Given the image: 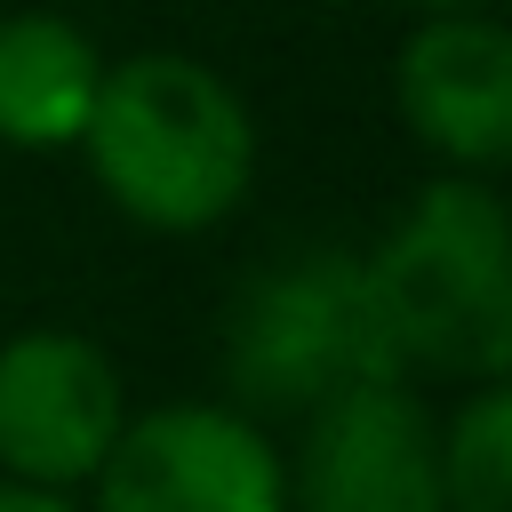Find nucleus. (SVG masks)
<instances>
[{"label":"nucleus","mask_w":512,"mask_h":512,"mask_svg":"<svg viewBox=\"0 0 512 512\" xmlns=\"http://www.w3.org/2000/svg\"><path fill=\"white\" fill-rule=\"evenodd\" d=\"M96 192L144 232H208L256 184V120L240 88L176 48H144L104 64L88 128H80Z\"/></svg>","instance_id":"nucleus-1"},{"label":"nucleus","mask_w":512,"mask_h":512,"mask_svg":"<svg viewBox=\"0 0 512 512\" xmlns=\"http://www.w3.org/2000/svg\"><path fill=\"white\" fill-rule=\"evenodd\" d=\"M408 376L504 384L512 376V224L488 176L440 168L408 192L360 256Z\"/></svg>","instance_id":"nucleus-2"},{"label":"nucleus","mask_w":512,"mask_h":512,"mask_svg":"<svg viewBox=\"0 0 512 512\" xmlns=\"http://www.w3.org/2000/svg\"><path fill=\"white\" fill-rule=\"evenodd\" d=\"M408 376L352 248H288L224 304V384L248 416H312L352 384Z\"/></svg>","instance_id":"nucleus-3"},{"label":"nucleus","mask_w":512,"mask_h":512,"mask_svg":"<svg viewBox=\"0 0 512 512\" xmlns=\"http://www.w3.org/2000/svg\"><path fill=\"white\" fill-rule=\"evenodd\" d=\"M88 488L96 512H288V456L232 400H168L120 424Z\"/></svg>","instance_id":"nucleus-4"},{"label":"nucleus","mask_w":512,"mask_h":512,"mask_svg":"<svg viewBox=\"0 0 512 512\" xmlns=\"http://www.w3.org/2000/svg\"><path fill=\"white\" fill-rule=\"evenodd\" d=\"M128 424L112 352L80 328H24L0 344V472L24 488H88Z\"/></svg>","instance_id":"nucleus-5"},{"label":"nucleus","mask_w":512,"mask_h":512,"mask_svg":"<svg viewBox=\"0 0 512 512\" xmlns=\"http://www.w3.org/2000/svg\"><path fill=\"white\" fill-rule=\"evenodd\" d=\"M288 512H448L440 416L408 376L352 384L304 416L288 456Z\"/></svg>","instance_id":"nucleus-6"},{"label":"nucleus","mask_w":512,"mask_h":512,"mask_svg":"<svg viewBox=\"0 0 512 512\" xmlns=\"http://www.w3.org/2000/svg\"><path fill=\"white\" fill-rule=\"evenodd\" d=\"M392 96L440 168L496 176L512 160V32L488 8L424 16L392 56Z\"/></svg>","instance_id":"nucleus-7"},{"label":"nucleus","mask_w":512,"mask_h":512,"mask_svg":"<svg viewBox=\"0 0 512 512\" xmlns=\"http://www.w3.org/2000/svg\"><path fill=\"white\" fill-rule=\"evenodd\" d=\"M104 56L56 8L0 16V144L8 152H64L88 128Z\"/></svg>","instance_id":"nucleus-8"},{"label":"nucleus","mask_w":512,"mask_h":512,"mask_svg":"<svg viewBox=\"0 0 512 512\" xmlns=\"http://www.w3.org/2000/svg\"><path fill=\"white\" fill-rule=\"evenodd\" d=\"M440 504L448 512H512V384H464L440 424Z\"/></svg>","instance_id":"nucleus-9"},{"label":"nucleus","mask_w":512,"mask_h":512,"mask_svg":"<svg viewBox=\"0 0 512 512\" xmlns=\"http://www.w3.org/2000/svg\"><path fill=\"white\" fill-rule=\"evenodd\" d=\"M0 512H80L72 496L56 488H24V480H0Z\"/></svg>","instance_id":"nucleus-10"},{"label":"nucleus","mask_w":512,"mask_h":512,"mask_svg":"<svg viewBox=\"0 0 512 512\" xmlns=\"http://www.w3.org/2000/svg\"><path fill=\"white\" fill-rule=\"evenodd\" d=\"M408 8H424V16H448V8H496V0H408Z\"/></svg>","instance_id":"nucleus-11"}]
</instances>
